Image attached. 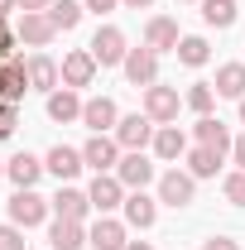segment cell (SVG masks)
I'll return each mask as SVG.
<instances>
[{
  "label": "cell",
  "instance_id": "44",
  "mask_svg": "<svg viewBox=\"0 0 245 250\" xmlns=\"http://www.w3.org/2000/svg\"><path fill=\"white\" fill-rule=\"evenodd\" d=\"M183 5H202V0H183Z\"/></svg>",
  "mask_w": 245,
  "mask_h": 250
},
{
  "label": "cell",
  "instance_id": "27",
  "mask_svg": "<svg viewBox=\"0 0 245 250\" xmlns=\"http://www.w3.org/2000/svg\"><path fill=\"white\" fill-rule=\"evenodd\" d=\"M82 15H87L82 0H53V5H48V20H53V29H58V34H72L77 24H82Z\"/></svg>",
  "mask_w": 245,
  "mask_h": 250
},
{
  "label": "cell",
  "instance_id": "3",
  "mask_svg": "<svg viewBox=\"0 0 245 250\" xmlns=\"http://www.w3.org/2000/svg\"><path fill=\"white\" fill-rule=\"evenodd\" d=\"M92 58H96V67H121L125 62V53H130V43H125V34L116 29V24H101V29L92 34Z\"/></svg>",
  "mask_w": 245,
  "mask_h": 250
},
{
  "label": "cell",
  "instance_id": "23",
  "mask_svg": "<svg viewBox=\"0 0 245 250\" xmlns=\"http://www.w3.org/2000/svg\"><path fill=\"white\" fill-rule=\"evenodd\" d=\"M48 121H58V125L82 121V96L72 92V87H58V92H48Z\"/></svg>",
  "mask_w": 245,
  "mask_h": 250
},
{
  "label": "cell",
  "instance_id": "35",
  "mask_svg": "<svg viewBox=\"0 0 245 250\" xmlns=\"http://www.w3.org/2000/svg\"><path fill=\"white\" fill-rule=\"evenodd\" d=\"M231 164H236V168H245V135H236V140H231Z\"/></svg>",
  "mask_w": 245,
  "mask_h": 250
},
{
  "label": "cell",
  "instance_id": "22",
  "mask_svg": "<svg viewBox=\"0 0 245 250\" xmlns=\"http://www.w3.org/2000/svg\"><path fill=\"white\" fill-rule=\"evenodd\" d=\"M192 135H197V145H207V149H216V154H231V130H226V121H216V116H197Z\"/></svg>",
  "mask_w": 245,
  "mask_h": 250
},
{
  "label": "cell",
  "instance_id": "37",
  "mask_svg": "<svg viewBox=\"0 0 245 250\" xmlns=\"http://www.w3.org/2000/svg\"><path fill=\"white\" fill-rule=\"evenodd\" d=\"M82 5H87V10H92V15H111V10H116V5H121V0H82Z\"/></svg>",
  "mask_w": 245,
  "mask_h": 250
},
{
  "label": "cell",
  "instance_id": "21",
  "mask_svg": "<svg viewBox=\"0 0 245 250\" xmlns=\"http://www.w3.org/2000/svg\"><path fill=\"white\" fill-rule=\"evenodd\" d=\"M29 87H34V92H43V96L62 87V67L48 58V53H34V58H29Z\"/></svg>",
  "mask_w": 245,
  "mask_h": 250
},
{
  "label": "cell",
  "instance_id": "16",
  "mask_svg": "<svg viewBox=\"0 0 245 250\" xmlns=\"http://www.w3.org/2000/svg\"><path fill=\"white\" fill-rule=\"evenodd\" d=\"M125 231H130L125 221L96 217V226L87 231V246H92V250H125V246H130V236H125Z\"/></svg>",
  "mask_w": 245,
  "mask_h": 250
},
{
  "label": "cell",
  "instance_id": "36",
  "mask_svg": "<svg viewBox=\"0 0 245 250\" xmlns=\"http://www.w3.org/2000/svg\"><path fill=\"white\" fill-rule=\"evenodd\" d=\"M202 250H241L231 236H212V241H202Z\"/></svg>",
  "mask_w": 245,
  "mask_h": 250
},
{
  "label": "cell",
  "instance_id": "39",
  "mask_svg": "<svg viewBox=\"0 0 245 250\" xmlns=\"http://www.w3.org/2000/svg\"><path fill=\"white\" fill-rule=\"evenodd\" d=\"M53 0H20V10H48Z\"/></svg>",
  "mask_w": 245,
  "mask_h": 250
},
{
  "label": "cell",
  "instance_id": "33",
  "mask_svg": "<svg viewBox=\"0 0 245 250\" xmlns=\"http://www.w3.org/2000/svg\"><path fill=\"white\" fill-rule=\"evenodd\" d=\"M15 116H20V106H15V101H0V140L15 135Z\"/></svg>",
  "mask_w": 245,
  "mask_h": 250
},
{
  "label": "cell",
  "instance_id": "11",
  "mask_svg": "<svg viewBox=\"0 0 245 250\" xmlns=\"http://www.w3.org/2000/svg\"><path fill=\"white\" fill-rule=\"evenodd\" d=\"M92 82H96V58H92V48H72V53L62 58V87L82 92V87H92Z\"/></svg>",
  "mask_w": 245,
  "mask_h": 250
},
{
  "label": "cell",
  "instance_id": "4",
  "mask_svg": "<svg viewBox=\"0 0 245 250\" xmlns=\"http://www.w3.org/2000/svg\"><path fill=\"white\" fill-rule=\"evenodd\" d=\"M178 106H183L178 87H163V82L144 87V116H149L154 125H173V121H178Z\"/></svg>",
  "mask_w": 245,
  "mask_h": 250
},
{
  "label": "cell",
  "instance_id": "29",
  "mask_svg": "<svg viewBox=\"0 0 245 250\" xmlns=\"http://www.w3.org/2000/svg\"><path fill=\"white\" fill-rule=\"evenodd\" d=\"M236 0H202V24H212V29H231L236 24Z\"/></svg>",
  "mask_w": 245,
  "mask_h": 250
},
{
  "label": "cell",
  "instance_id": "32",
  "mask_svg": "<svg viewBox=\"0 0 245 250\" xmlns=\"http://www.w3.org/2000/svg\"><path fill=\"white\" fill-rule=\"evenodd\" d=\"M0 250H29V246H24V226L5 221V226H0Z\"/></svg>",
  "mask_w": 245,
  "mask_h": 250
},
{
  "label": "cell",
  "instance_id": "38",
  "mask_svg": "<svg viewBox=\"0 0 245 250\" xmlns=\"http://www.w3.org/2000/svg\"><path fill=\"white\" fill-rule=\"evenodd\" d=\"M15 10H20V0H0V20H10Z\"/></svg>",
  "mask_w": 245,
  "mask_h": 250
},
{
  "label": "cell",
  "instance_id": "10",
  "mask_svg": "<svg viewBox=\"0 0 245 250\" xmlns=\"http://www.w3.org/2000/svg\"><path fill=\"white\" fill-rule=\"evenodd\" d=\"M24 92H29V62L15 53V58L0 62V101H15V106H20Z\"/></svg>",
  "mask_w": 245,
  "mask_h": 250
},
{
  "label": "cell",
  "instance_id": "9",
  "mask_svg": "<svg viewBox=\"0 0 245 250\" xmlns=\"http://www.w3.org/2000/svg\"><path fill=\"white\" fill-rule=\"evenodd\" d=\"M121 67H125V82L130 87H154L159 82V53L154 48H130Z\"/></svg>",
  "mask_w": 245,
  "mask_h": 250
},
{
  "label": "cell",
  "instance_id": "30",
  "mask_svg": "<svg viewBox=\"0 0 245 250\" xmlns=\"http://www.w3.org/2000/svg\"><path fill=\"white\" fill-rule=\"evenodd\" d=\"M183 106L192 111V116H212V106H216V87L212 82H192L183 96Z\"/></svg>",
  "mask_w": 245,
  "mask_h": 250
},
{
  "label": "cell",
  "instance_id": "7",
  "mask_svg": "<svg viewBox=\"0 0 245 250\" xmlns=\"http://www.w3.org/2000/svg\"><path fill=\"white\" fill-rule=\"evenodd\" d=\"M125 192H130V188H125L116 173H96V178H92V188H87V197H92V212L111 217L116 207H125Z\"/></svg>",
  "mask_w": 245,
  "mask_h": 250
},
{
  "label": "cell",
  "instance_id": "24",
  "mask_svg": "<svg viewBox=\"0 0 245 250\" xmlns=\"http://www.w3.org/2000/svg\"><path fill=\"white\" fill-rule=\"evenodd\" d=\"M48 246H53V250H82V246H87V226H82V221L53 217V226H48Z\"/></svg>",
  "mask_w": 245,
  "mask_h": 250
},
{
  "label": "cell",
  "instance_id": "18",
  "mask_svg": "<svg viewBox=\"0 0 245 250\" xmlns=\"http://www.w3.org/2000/svg\"><path fill=\"white\" fill-rule=\"evenodd\" d=\"M43 173H48V168H43V159L29 154V149H20L15 159H5V178H10L15 188H34Z\"/></svg>",
  "mask_w": 245,
  "mask_h": 250
},
{
  "label": "cell",
  "instance_id": "26",
  "mask_svg": "<svg viewBox=\"0 0 245 250\" xmlns=\"http://www.w3.org/2000/svg\"><path fill=\"white\" fill-rule=\"evenodd\" d=\"M212 87H216V96H231V101H241V96H245V62H221Z\"/></svg>",
  "mask_w": 245,
  "mask_h": 250
},
{
  "label": "cell",
  "instance_id": "42",
  "mask_svg": "<svg viewBox=\"0 0 245 250\" xmlns=\"http://www.w3.org/2000/svg\"><path fill=\"white\" fill-rule=\"evenodd\" d=\"M241 125H245V96H241Z\"/></svg>",
  "mask_w": 245,
  "mask_h": 250
},
{
  "label": "cell",
  "instance_id": "40",
  "mask_svg": "<svg viewBox=\"0 0 245 250\" xmlns=\"http://www.w3.org/2000/svg\"><path fill=\"white\" fill-rule=\"evenodd\" d=\"M121 5H130V10H149L154 0H121Z\"/></svg>",
  "mask_w": 245,
  "mask_h": 250
},
{
  "label": "cell",
  "instance_id": "5",
  "mask_svg": "<svg viewBox=\"0 0 245 250\" xmlns=\"http://www.w3.org/2000/svg\"><path fill=\"white\" fill-rule=\"evenodd\" d=\"M192 197H197V178H192L187 168L159 173V202H163V207H187Z\"/></svg>",
  "mask_w": 245,
  "mask_h": 250
},
{
  "label": "cell",
  "instance_id": "2",
  "mask_svg": "<svg viewBox=\"0 0 245 250\" xmlns=\"http://www.w3.org/2000/svg\"><path fill=\"white\" fill-rule=\"evenodd\" d=\"M116 178H121L130 192H144L149 183H159V173H154V164H149L144 149H125L121 164H116Z\"/></svg>",
  "mask_w": 245,
  "mask_h": 250
},
{
  "label": "cell",
  "instance_id": "12",
  "mask_svg": "<svg viewBox=\"0 0 245 250\" xmlns=\"http://www.w3.org/2000/svg\"><path fill=\"white\" fill-rule=\"evenodd\" d=\"M48 202H53V217H62V221H87V212H92V197L72 183H58V192Z\"/></svg>",
  "mask_w": 245,
  "mask_h": 250
},
{
  "label": "cell",
  "instance_id": "31",
  "mask_svg": "<svg viewBox=\"0 0 245 250\" xmlns=\"http://www.w3.org/2000/svg\"><path fill=\"white\" fill-rule=\"evenodd\" d=\"M221 192H226V202H231V207H245V168H236V173H226V183H221Z\"/></svg>",
  "mask_w": 245,
  "mask_h": 250
},
{
  "label": "cell",
  "instance_id": "15",
  "mask_svg": "<svg viewBox=\"0 0 245 250\" xmlns=\"http://www.w3.org/2000/svg\"><path fill=\"white\" fill-rule=\"evenodd\" d=\"M20 39H24V43H29V48H48V43H53V20H48V10H24V15H20Z\"/></svg>",
  "mask_w": 245,
  "mask_h": 250
},
{
  "label": "cell",
  "instance_id": "19",
  "mask_svg": "<svg viewBox=\"0 0 245 250\" xmlns=\"http://www.w3.org/2000/svg\"><path fill=\"white\" fill-rule=\"evenodd\" d=\"M178 20H168V15H154L149 24H144V48H154V53H173L178 48Z\"/></svg>",
  "mask_w": 245,
  "mask_h": 250
},
{
  "label": "cell",
  "instance_id": "8",
  "mask_svg": "<svg viewBox=\"0 0 245 250\" xmlns=\"http://www.w3.org/2000/svg\"><path fill=\"white\" fill-rule=\"evenodd\" d=\"M121 145H116V135H92L87 145H82V159H87V168L92 173H116V164H121Z\"/></svg>",
  "mask_w": 245,
  "mask_h": 250
},
{
  "label": "cell",
  "instance_id": "28",
  "mask_svg": "<svg viewBox=\"0 0 245 250\" xmlns=\"http://www.w3.org/2000/svg\"><path fill=\"white\" fill-rule=\"evenodd\" d=\"M221 159H226V154H216V149H207V145H197V149H187V173H192V178H216Z\"/></svg>",
  "mask_w": 245,
  "mask_h": 250
},
{
  "label": "cell",
  "instance_id": "25",
  "mask_svg": "<svg viewBox=\"0 0 245 250\" xmlns=\"http://www.w3.org/2000/svg\"><path fill=\"white\" fill-rule=\"evenodd\" d=\"M173 53H178V62H183V67H207V62H212V43H207L202 34H183Z\"/></svg>",
  "mask_w": 245,
  "mask_h": 250
},
{
  "label": "cell",
  "instance_id": "34",
  "mask_svg": "<svg viewBox=\"0 0 245 250\" xmlns=\"http://www.w3.org/2000/svg\"><path fill=\"white\" fill-rule=\"evenodd\" d=\"M15 39H20V34L10 29V20H0V62L15 58Z\"/></svg>",
  "mask_w": 245,
  "mask_h": 250
},
{
  "label": "cell",
  "instance_id": "20",
  "mask_svg": "<svg viewBox=\"0 0 245 250\" xmlns=\"http://www.w3.org/2000/svg\"><path fill=\"white\" fill-rule=\"evenodd\" d=\"M149 149H154V159H163V164H178V159H187V135L178 125H159Z\"/></svg>",
  "mask_w": 245,
  "mask_h": 250
},
{
  "label": "cell",
  "instance_id": "14",
  "mask_svg": "<svg viewBox=\"0 0 245 250\" xmlns=\"http://www.w3.org/2000/svg\"><path fill=\"white\" fill-rule=\"evenodd\" d=\"M43 168H48L58 183H72V178L87 168V159H82V149H72V145H53V149L43 154Z\"/></svg>",
  "mask_w": 245,
  "mask_h": 250
},
{
  "label": "cell",
  "instance_id": "13",
  "mask_svg": "<svg viewBox=\"0 0 245 250\" xmlns=\"http://www.w3.org/2000/svg\"><path fill=\"white\" fill-rule=\"evenodd\" d=\"M82 125H87L92 135H111V130L121 125L116 101H111V96H92V101H82Z\"/></svg>",
  "mask_w": 245,
  "mask_h": 250
},
{
  "label": "cell",
  "instance_id": "41",
  "mask_svg": "<svg viewBox=\"0 0 245 250\" xmlns=\"http://www.w3.org/2000/svg\"><path fill=\"white\" fill-rule=\"evenodd\" d=\"M125 250H154V246H149V241H130Z\"/></svg>",
  "mask_w": 245,
  "mask_h": 250
},
{
  "label": "cell",
  "instance_id": "17",
  "mask_svg": "<svg viewBox=\"0 0 245 250\" xmlns=\"http://www.w3.org/2000/svg\"><path fill=\"white\" fill-rule=\"evenodd\" d=\"M125 226H135V231H149L154 221H159V197L149 192H125Z\"/></svg>",
  "mask_w": 245,
  "mask_h": 250
},
{
  "label": "cell",
  "instance_id": "1",
  "mask_svg": "<svg viewBox=\"0 0 245 250\" xmlns=\"http://www.w3.org/2000/svg\"><path fill=\"white\" fill-rule=\"evenodd\" d=\"M48 212H53L48 197H39L34 188H15V197H10V221H15V226H24V231H29V226H43Z\"/></svg>",
  "mask_w": 245,
  "mask_h": 250
},
{
  "label": "cell",
  "instance_id": "6",
  "mask_svg": "<svg viewBox=\"0 0 245 250\" xmlns=\"http://www.w3.org/2000/svg\"><path fill=\"white\" fill-rule=\"evenodd\" d=\"M154 130H159V125H154L144 111H135V116H121V125H116L111 135H116L121 149H149V145H154Z\"/></svg>",
  "mask_w": 245,
  "mask_h": 250
},
{
  "label": "cell",
  "instance_id": "43",
  "mask_svg": "<svg viewBox=\"0 0 245 250\" xmlns=\"http://www.w3.org/2000/svg\"><path fill=\"white\" fill-rule=\"evenodd\" d=\"M0 178H5V159H0Z\"/></svg>",
  "mask_w": 245,
  "mask_h": 250
}]
</instances>
